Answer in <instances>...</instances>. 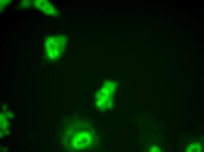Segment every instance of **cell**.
Segmentation results:
<instances>
[{"mask_svg": "<svg viewBox=\"0 0 204 152\" xmlns=\"http://www.w3.org/2000/svg\"><path fill=\"white\" fill-rule=\"evenodd\" d=\"M33 4L37 8L45 14L54 15L56 13L55 8L47 1H34Z\"/></svg>", "mask_w": 204, "mask_h": 152, "instance_id": "3", "label": "cell"}, {"mask_svg": "<svg viewBox=\"0 0 204 152\" xmlns=\"http://www.w3.org/2000/svg\"><path fill=\"white\" fill-rule=\"evenodd\" d=\"M202 150L201 145L198 143H194L190 145L187 148V152H200Z\"/></svg>", "mask_w": 204, "mask_h": 152, "instance_id": "4", "label": "cell"}, {"mask_svg": "<svg viewBox=\"0 0 204 152\" xmlns=\"http://www.w3.org/2000/svg\"><path fill=\"white\" fill-rule=\"evenodd\" d=\"M115 82L113 80L106 81L101 89L98 92L99 96L97 97V102L101 106L107 107L112 104L113 102V94L116 86Z\"/></svg>", "mask_w": 204, "mask_h": 152, "instance_id": "2", "label": "cell"}, {"mask_svg": "<svg viewBox=\"0 0 204 152\" xmlns=\"http://www.w3.org/2000/svg\"><path fill=\"white\" fill-rule=\"evenodd\" d=\"M64 37L60 35L48 38L46 41V49L50 57L56 58L62 53L65 44Z\"/></svg>", "mask_w": 204, "mask_h": 152, "instance_id": "1", "label": "cell"}, {"mask_svg": "<svg viewBox=\"0 0 204 152\" xmlns=\"http://www.w3.org/2000/svg\"><path fill=\"white\" fill-rule=\"evenodd\" d=\"M33 4V1L30 0H23L21 1L20 3V6L22 8H27L32 5Z\"/></svg>", "mask_w": 204, "mask_h": 152, "instance_id": "5", "label": "cell"}]
</instances>
